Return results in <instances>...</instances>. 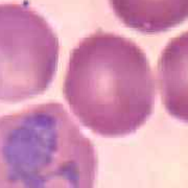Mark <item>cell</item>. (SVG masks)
Wrapping results in <instances>:
<instances>
[{"label": "cell", "mask_w": 188, "mask_h": 188, "mask_svg": "<svg viewBox=\"0 0 188 188\" xmlns=\"http://www.w3.org/2000/svg\"><path fill=\"white\" fill-rule=\"evenodd\" d=\"M94 145L57 101L0 117V188H94Z\"/></svg>", "instance_id": "2"}, {"label": "cell", "mask_w": 188, "mask_h": 188, "mask_svg": "<svg viewBox=\"0 0 188 188\" xmlns=\"http://www.w3.org/2000/svg\"><path fill=\"white\" fill-rule=\"evenodd\" d=\"M158 79L166 111L188 123V31L172 39L162 50Z\"/></svg>", "instance_id": "4"}, {"label": "cell", "mask_w": 188, "mask_h": 188, "mask_svg": "<svg viewBox=\"0 0 188 188\" xmlns=\"http://www.w3.org/2000/svg\"><path fill=\"white\" fill-rule=\"evenodd\" d=\"M64 95L85 126L100 136L122 137L150 116L156 83L145 52L135 42L96 31L71 52Z\"/></svg>", "instance_id": "1"}, {"label": "cell", "mask_w": 188, "mask_h": 188, "mask_svg": "<svg viewBox=\"0 0 188 188\" xmlns=\"http://www.w3.org/2000/svg\"><path fill=\"white\" fill-rule=\"evenodd\" d=\"M60 43L43 16L21 3H0V100L43 93L55 77Z\"/></svg>", "instance_id": "3"}, {"label": "cell", "mask_w": 188, "mask_h": 188, "mask_svg": "<svg viewBox=\"0 0 188 188\" xmlns=\"http://www.w3.org/2000/svg\"><path fill=\"white\" fill-rule=\"evenodd\" d=\"M115 15L126 26L157 33L188 19V0H109Z\"/></svg>", "instance_id": "5"}]
</instances>
